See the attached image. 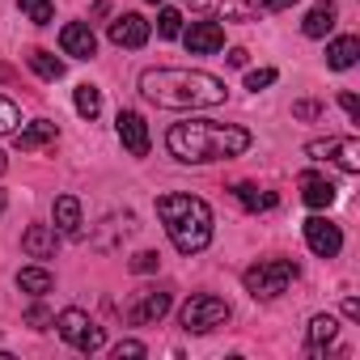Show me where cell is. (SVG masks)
Here are the masks:
<instances>
[{
	"instance_id": "1",
	"label": "cell",
	"mask_w": 360,
	"mask_h": 360,
	"mask_svg": "<svg viewBox=\"0 0 360 360\" xmlns=\"http://www.w3.org/2000/svg\"><path fill=\"white\" fill-rule=\"evenodd\" d=\"M169 153L187 165H208V161H229L242 157L255 136L238 123H212V119H187V123H174L165 136Z\"/></svg>"
},
{
	"instance_id": "2",
	"label": "cell",
	"mask_w": 360,
	"mask_h": 360,
	"mask_svg": "<svg viewBox=\"0 0 360 360\" xmlns=\"http://www.w3.org/2000/svg\"><path fill=\"white\" fill-rule=\"evenodd\" d=\"M140 94L169 110H200V106L225 102V81L212 72H191V68H148L140 72Z\"/></svg>"
},
{
	"instance_id": "3",
	"label": "cell",
	"mask_w": 360,
	"mask_h": 360,
	"mask_svg": "<svg viewBox=\"0 0 360 360\" xmlns=\"http://www.w3.org/2000/svg\"><path fill=\"white\" fill-rule=\"evenodd\" d=\"M157 217H161L169 242L178 246V255H200L212 242V208L195 195H161Z\"/></svg>"
},
{
	"instance_id": "4",
	"label": "cell",
	"mask_w": 360,
	"mask_h": 360,
	"mask_svg": "<svg viewBox=\"0 0 360 360\" xmlns=\"http://www.w3.org/2000/svg\"><path fill=\"white\" fill-rule=\"evenodd\" d=\"M292 280H297V263H292V259H263V263L246 267V276H242L246 292H250V297H263V301L280 297Z\"/></svg>"
},
{
	"instance_id": "5",
	"label": "cell",
	"mask_w": 360,
	"mask_h": 360,
	"mask_svg": "<svg viewBox=\"0 0 360 360\" xmlns=\"http://www.w3.org/2000/svg\"><path fill=\"white\" fill-rule=\"evenodd\" d=\"M225 322H229V305L221 297H212V292H200V297H191L183 305V330L187 335H208V330H217Z\"/></svg>"
},
{
	"instance_id": "6",
	"label": "cell",
	"mask_w": 360,
	"mask_h": 360,
	"mask_svg": "<svg viewBox=\"0 0 360 360\" xmlns=\"http://www.w3.org/2000/svg\"><path fill=\"white\" fill-rule=\"evenodd\" d=\"M56 326H60V339L72 343L77 352H102V343H106L102 326H94L85 309H64V314L56 318Z\"/></svg>"
},
{
	"instance_id": "7",
	"label": "cell",
	"mask_w": 360,
	"mask_h": 360,
	"mask_svg": "<svg viewBox=\"0 0 360 360\" xmlns=\"http://www.w3.org/2000/svg\"><path fill=\"white\" fill-rule=\"evenodd\" d=\"M305 153L314 161H339L343 174H360V140L356 136H326V140H309Z\"/></svg>"
},
{
	"instance_id": "8",
	"label": "cell",
	"mask_w": 360,
	"mask_h": 360,
	"mask_svg": "<svg viewBox=\"0 0 360 360\" xmlns=\"http://www.w3.org/2000/svg\"><path fill=\"white\" fill-rule=\"evenodd\" d=\"M165 314H169V288H140L136 301L127 305V322H131V326L161 322Z\"/></svg>"
},
{
	"instance_id": "9",
	"label": "cell",
	"mask_w": 360,
	"mask_h": 360,
	"mask_svg": "<svg viewBox=\"0 0 360 360\" xmlns=\"http://www.w3.org/2000/svg\"><path fill=\"white\" fill-rule=\"evenodd\" d=\"M305 242H309V250H314L318 259H335V255L343 250V233H339V225L326 221V217H309V221H305Z\"/></svg>"
},
{
	"instance_id": "10",
	"label": "cell",
	"mask_w": 360,
	"mask_h": 360,
	"mask_svg": "<svg viewBox=\"0 0 360 360\" xmlns=\"http://www.w3.org/2000/svg\"><path fill=\"white\" fill-rule=\"evenodd\" d=\"M183 43H187L191 56H217L225 47V30H221V22H191Z\"/></svg>"
},
{
	"instance_id": "11",
	"label": "cell",
	"mask_w": 360,
	"mask_h": 360,
	"mask_svg": "<svg viewBox=\"0 0 360 360\" xmlns=\"http://www.w3.org/2000/svg\"><path fill=\"white\" fill-rule=\"evenodd\" d=\"M110 43H115V47H131V51H140V47L148 43V22H144L140 13H123V18H115V22H110Z\"/></svg>"
},
{
	"instance_id": "12",
	"label": "cell",
	"mask_w": 360,
	"mask_h": 360,
	"mask_svg": "<svg viewBox=\"0 0 360 360\" xmlns=\"http://www.w3.org/2000/svg\"><path fill=\"white\" fill-rule=\"evenodd\" d=\"M60 47H64V56H72V60H94V56H98V39H94V30H89L85 22H68V26L60 30Z\"/></svg>"
},
{
	"instance_id": "13",
	"label": "cell",
	"mask_w": 360,
	"mask_h": 360,
	"mask_svg": "<svg viewBox=\"0 0 360 360\" xmlns=\"http://www.w3.org/2000/svg\"><path fill=\"white\" fill-rule=\"evenodd\" d=\"M297 187H301V200H305L309 208H330V204H335V195H339L330 178H322V174H314V169L297 174Z\"/></svg>"
},
{
	"instance_id": "14",
	"label": "cell",
	"mask_w": 360,
	"mask_h": 360,
	"mask_svg": "<svg viewBox=\"0 0 360 360\" xmlns=\"http://www.w3.org/2000/svg\"><path fill=\"white\" fill-rule=\"evenodd\" d=\"M119 140L127 144L131 157H144L148 153V123L136 110H119Z\"/></svg>"
},
{
	"instance_id": "15",
	"label": "cell",
	"mask_w": 360,
	"mask_h": 360,
	"mask_svg": "<svg viewBox=\"0 0 360 360\" xmlns=\"http://www.w3.org/2000/svg\"><path fill=\"white\" fill-rule=\"evenodd\" d=\"M22 250H26L30 259H51V255H56V229H51V225H30V229L22 233Z\"/></svg>"
},
{
	"instance_id": "16",
	"label": "cell",
	"mask_w": 360,
	"mask_h": 360,
	"mask_svg": "<svg viewBox=\"0 0 360 360\" xmlns=\"http://www.w3.org/2000/svg\"><path fill=\"white\" fill-rule=\"evenodd\" d=\"M233 200L246 208V212H271L280 200H276V191H259L255 183H238L233 187Z\"/></svg>"
},
{
	"instance_id": "17",
	"label": "cell",
	"mask_w": 360,
	"mask_h": 360,
	"mask_svg": "<svg viewBox=\"0 0 360 360\" xmlns=\"http://www.w3.org/2000/svg\"><path fill=\"white\" fill-rule=\"evenodd\" d=\"M335 22H339V13H335V5H314L309 13H305V22H301V30L309 34V39H322V34H330L335 30Z\"/></svg>"
},
{
	"instance_id": "18",
	"label": "cell",
	"mask_w": 360,
	"mask_h": 360,
	"mask_svg": "<svg viewBox=\"0 0 360 360\" xmlns=\"http://www.w3.org/2000/svg\"><path fill=\"white\" fill-rule=\"evenodd\" d=\"M60 131H56V123H47V119H39V123H30V127H22L13 140H18V148L22 153H34V148H43V144H51Z\"/></svg>"
},
{
	"instance_id": "19",
	"label": "cell",
	"mask_w": 360,
	"mask_h": 360,
	"mask_svg": "<svg viewBox=\"0 0 360 360\" xmlns=\"http://www.w3.org/2000/svg\"><path fill=\"white\" fill-rule=\"evenodd\" d=\"M56 229L68 233V238H81V204H77V195L56 200Z\"/></svg>"
},
{
	"instance_id": "20",
	"label": "cell",
	"mask_w": 360,
	"mask_h": 360,
	"mask_svg": "<svg viewBox=\"0 0 360 360\" xmlns=\"http://www.w3.org/2000/svg\"><path fill=\"white\" fill-rule=\"evenodd\" d=\"M18 288L30 292V297H43V292L56 288V276H51L47 267H22V271H18Z\"/></svg>"
},
{
	"instance_id": "21",
	"label": "cell",
	"mask_w": 360,
	"mask_h": 360,
	"mask_svg": "<svg viewBox=\"0 0 360 360\" xmlns=\"http://www.w3.org/2000/svg\"><path fill=\"white\" fill-rule=\"evenodd\" d=\"M356 56H360V39H352V34H347V39H335V43L326 47V64H330V68H339V72H343V68H352V64H356Z\"/></svg>"
},
{
	"instance_id": "22",
	"label": "cell",
	"mask_w": 360,
	"mask_h": 360,
	"mask_svg": "<svg viewBox=\"0 0 360 360\" xmlns=\"http://www.w3.org/2000/svg\"><path fill=\"white\" fill-rule=\"evenodd\" d=\"M335 335H339V322L330 314H318L309 322V352H322L326 343H335Z\"/></svg>"
},
{
	"instance_id": "23",
	"label": "cell",
	"mask_w": 360,
	"mask_h": 360,
	"mask_svg": "<svg viewBox=\"0 0 360 360\" xmlns=\"http://www.w3.org/2000/svg\"><path fill=\"white\" fill-rule=\"evenodd\" d=\"M26 60H30V68H34L43 81H60V77H64V60H56V56H51V51H43V47H34Z\"/></svg>"
},
{
	"instance_id": "24",
	"label": "cell",
	"mask_w": 360,
	"mask_h": 360,
	"mask_svg": "<svg viewBox=\"0 0 360 360\" xmlns=\"http://www.w3.org/2000/svg\"><path fill=\"white\" fill-rule=\"evenodd\" d=\"M98 110H102V94L94 89V85H77V115L81 119H98Z\"/></svg>"
},
{
	"instance_id": "25",
	"label": "cell",
	"mask_w": 360,
	"mask_h": 360,
	"mask_svg": "<svg viewBox=\"0 0 360 360\" xmlns=\"http://www.w3.org/2000/svg\"><path fill=\"white\" fill-rule=\"evenodd\" d=\"M18 5L26 9V18H30L34 26H51V18H56V5H51V0H18Z\"/></svg>"
},
{
	"instance_id": "26",
	"label": "cell",
	"mask_w": 360,
	"mask_h": 360,
	"mask_svg": "<svg viewBox=\"0 0 360 360\" xmlns=\"http://www.w3.org/2000/svg\"><path fill=\"white\" fill-rule=\"evenodd\" d=\"M217 13L221 18H233V22H250L255 18V5H246V0H217Z\"/></svg>"
},
{
	"instance_id": "27",
	"label": "cell",
	"mask_w": 360,
	"mask_h": 360,
	"mask_svg": "<svg viewBox=\"0 0 360 360\" xmlns=\"http://www.w3.org/2000/svg\"><path fill=\"white\" fill-rule=\"evenodd\" d=\"M157 34H161V39H178V34H183V13H178V9H161Z\"/></svg>"
},
{
	"instance_id": "28",
	"label": "cell",
	"mask_w": 360,
	"mask_h": 360,
	"mask_svg": "<svg viewBox=\"0 0 360 360\" xmlns=\"http://www.w3.org/2000/svg\"><path fill=\"white\" fill-rule=\"evenodd\" d=\"M18 119H22V110H18L9 98H0V136H9V131L18 127Z\"/></svg>"
},
{
	"instance_id": "29",
	"label": "cell",
	"mask_w": 360,
	"mask_h": 360,
	"mask_svg": "<svg viewBox=\"0 0 360 360\" xmlns=\"http://www.w3.org/2000/svg\"><path fill=\"white\" fill-rule=\"evenodd\" d=\"M157 263H161L157 250H140V255L131 259V271H136V276H148V271H157Z\"/></svg>"
},
{
	"instance_id": "30",
	"label": "cell",
	"mask_w": 360,
	"mask_h": 360,
	"mask_svg": "<svg viewBox=\"0 0 360 360\" xmlns=\"http://www.w3.org/2000/svg\"><path fill=\"white\" fill-rule=\"evenodd\" d=\"M26 326H34V330H47V326H56V314H51L47 305H34V309L26 314Z\"/></svg>"
},
{
	"instance_id": "31",
	"label": "cell",
	"mask_w": 360,
	"mask_h": 360,
	"mask_svg": "<svg viewBox=\"0 0 360 360\" xmlns=\"http://www.w3.org/2000/svg\"><path fill=\"white\" fill-rule=\"evenodd\" d=\"M267 85H276V68H259V72L246 77V89H250V94H259V89H267Z\"/></svg>"
},
{
	"instance_id": "32",
	"label": "cell",
	"mask_w": 360,
	"mask_h": 360,
	"mask_svg": "<svg viewBox=\"0 0 360 360\" xmlns=\"http://www.w3.org/2000/svg\"><path fill=\"white\" fill-rule=\"evenodd\" d=\"M110 356H115V360H123V356H131V360H136V356H144V343L123 339V343H115V352H110Z\"/></svg>"
},
{
	"instance_id": "33",
	"label": "cell",
	"mask_w": 360,
	"mask_h": 360,
	"mask_svg": "<svg viewBox=\"0 0 360 360\" xmlns=\"http://www.w3.org/2000/svg\"><path fill=\"white\" fill-rule=\"evenodd\" d=\"M292 115H297V119H318V115H322V102H297Z\"/></svg>"
},
{
	"instance_id": "34",
	"label": "cell",
	"mask_w": 360,
	"mask_h": 360,
	"mask_svg": "<svg viewBox=\"0 0 360 360\" xmlns=\"http://www.w3.org/2000/svg\"><path fill=\"white\" fill-rule=\"evenodd\" d=\"M339 106H343L352 119H360V98H356V94H339Z\"/></svg>"
},
{
	"instance_id": "35",
	"label": "cell",
	"mask_w": 360,
	"mask_h": 360,
	"mask_svg": "<svg viewBox=\"0 0 360 360\" xmlns=\"http://www.w3.org/2000/svg\"><path fill=\"white\" fill-rule=\"evenodd\" d=\"M343 314L356 322V318H360V301H356V297H347V301H343Z\"/></svg>"
},
{
	"instance_id": "36",
	"label": "cell",
	"mask_w": 360,
	"mask_h": 360,
	"mask_svg": "<svg viewBox=\"0 0 360 360\" xmlns=\"http://www.w3.org/2000/svg\"><path fill=\"white\" fill-rule=\"evenodd\" d=\"M288 5H297V0H263V9H271V13L276 9H288Z\"/></svg>"
},
{
	"instance_id": "37",
	"label": "cell",
	"mask_w": 360,
	"mask_h": 360,
	"mask_svg": "<svg viewBox=\"0 0 360 360\" xmlns=\"http://www.w3.org/2000/svg\"><path fill=\"white\" fill-rule=\"evenodd\" d=\"M229 64H233V68H242V64H246V51H242V47H233V51H229Z\"/></svg>"
},
{
	"instance_id": "38",
	"label": "cell",
	"mask_w": 360,
	"mask_h": 360,
	"mask_svg": "<svg viewBox=\"0 0 360 360\" xmlns=\"http://www.w3.org/2000/svg\"><path fill=\"white\" fill-rule=\"evenodd\" d=\"M0 81H13V68L9 64H0Z\"/></svg>"
},
{
	"instance_id": "39",
	"label": "cell",
	"mask_w": 360,
	"mask_h": 360,
	"mask_svg": "<svg viewBox=\"0 0 360 360\" xmlns=\"http://www.w3.org/2000/svg\"><path fill=\"white\" fill-rule=\"evenodd\" d=\"M5 165H9V161H5V153H0V174H5Z\"/></svg>"
},
{
	"instance_id": "40",
	"label": "cell",
	"mask_w": 360,
	"mask_h": 360,
	"mask_svg": "<svg viewBox=\"0 0 360 360\" xmlns=\"http://www.w3.org/2000/svg\"><path fill=\"white\" fill-rule=\"evenodd\" d=\"M0 208H5V191H0Z\"/></svg>"
},
{
	"instance_id": "41",
	"label": "cell",
	"mask_w": 360,
	"mask_h": 360,
	"mask_svg": "<svg viewBox=\"0 0 360 360\" xmlns=\"http://www.w3.org/2000/svg\"><path fill=\"white\" fill-rule=\"evenodd\" d=\"M148 5H161V0H148Z\"/></svg>"
}]
</instances>
